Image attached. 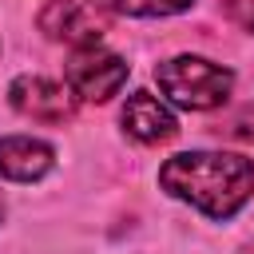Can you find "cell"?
Returning <instances> with one entry per match:
<instances>
[{
  "instance_id": "2",
  "label": "cell",
  "mask_w": 254,
  "mask_h": 254,
  "mask_svg": "<svg viewBox=\"0 0 254 254\" xmlns=\"http://www.w3.org/2000/svg\"><path fill=\"white\" fill-rule=\"evenodd\" d=\"M155 79L167 91V99L187 107V111L218 107L230 95V83H234V75L222 64H210L202 56H175V60L155 67Z\"/></svg>"
},
{
  "instance_id": "3",
  "label": "cell",
  "mask_w": 254,
  "mask_h": 254,
  "mask_svg": "<svg viewBox=\"0 0 254 254\" xmlns=\"http://www.w3.org/2000/svg\"><path fill=\"white\" fill-rule=\"evenodd\" d=\"M111 28V12L99 0H48L40 12V32L71 48L99 44Z\"/></svg>"
},
{
  "instance_id": "1",
  "label": "cell",
  "mask_w": 254,
  "mask_h": 254,
  "mask_svg": "<svg viewBox=\"0 0 254 254\" xmlns=\"http://www.w3.org/2000/svg\"><path fill=\"white\" fill-rule=\"evenodd\" d=\"M159 183L210 218H230L254 194V163L222 151H187L163 163Z\"/></svg>"
},
{
  "instance_id": "4",
  "label": "cell",
  "mask_w": 254,
  "mask_h": 254,
  "mask_svg": "<svg viewBox=\"0 0 254 254\" xmlns=\"http://www.w3.org/2000/svg\"><path fill=\"white\" fill-rule=\"evenodd\" d=\"M127 71L131 67L115 52L87 44V48H75V56L67 60V91L87 99V103H107L127 83Z\"/></svg>"
},
{
  "instance_id": "5",
  "label": "cell",
  "mask_w": 254,
  "mask_h": 254,
  "mask_svg": "<svg viewBox=\"0 0 254 254\" xmlns=\"http://www.w3.org/2000/svg\"><path fill=\"white\" fill-rule=\"evenodd\" d=\"M8 99L20 115H28L36 123H67L75 115L71 91L56 79H44V75H20L8 87Z\"/></svg>"
},
{
  "instance_id": "9",
  "label": "cell",
  "mask_w": 254,
  "mask_h": 254,
  "mask_svg": "<svg viewBox=\"0 0 254 254\" xmlns=\"http://www.w3.org/2000/svg\"><path fill=\"white\" fill-rule=\"evenodd\" d=\"M222 8L242 32H254V0H222Z\"/></svg>"
},
{
  "instance_id": "6",
  "label": "cell",
  "mask_w": 254,
  "mask_h": 254,
  "mask_svg": "<svg viewBox=\"0 0 254 254\" xmlns=\"http://www.w3.org/2000/svg\"><path fill=\"white\" fill-rule=\"evenodd\" d=\"M119 119H123L127 135L139 139V143H167V139H175V131H179L175 115H171V111L159 103V95H151V91L127 95Z\"/></svg>"
},
{
  "instance_id": "7",
  "label": "cell",
  "mask_w": 254,
  "mask_h": 254,
  "mask_svg": "<svg viewBox=\"0 0 254 254\" xmlns=\"http://www.w3.org/2000/svg\"><path fill=\"white\" fill-rule=\"evenodd\" d=\"M52 147L32 135H4L0 139V175L12 183H32L52 171Z\"/></svg>"
},
{
  "instance_id": "8",
  "label": "cell",
  "mask_w": 254,
  "mask_h": 254,
  "mask_svg": "<svg viewBox=\"0 0 254 254\" xmlns=\"http://www.w3.org/2000/svg\"><path fill=\"white\" fill-rule=\"evenodd\" d=\"M107 4L127 16H175V12L190 8L194 0H107Z\"/></svg>"
}]
</instances>
